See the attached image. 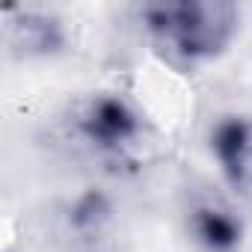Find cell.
<instances>
[{"label":"cell","instance_id":"obj_1","mask_svg":"<svg viewBox=\"0 0 252 252\" xmlns=\"http://www.w3.org/2000/svg\"><path fill=\"white\" fill-rule=\"evenodd\" d=\"M237 18V6L222 0L152 3L143 9L146 33L155 51L178 71H193L196 65L217 60L231 45Z\"/></svg>","mask_w":252,"mask_h":252},{"label":"cell","instance_id":"obj_2","mask_svg":"<svg viewBox=\"0 0 252 252\" xmlns=\"http://www.w3.org/2000/svg\"><path fill=\"white\" fill-rule=\"evenodd\" d=\"M77 134L101 155H122L143 134V116L131 101L113 92H98L86 98L74 116Z\"/></svg>","mask_w":252,"mask_h":252},{"label":"cell","instance_id":"obj_3","mask_svg":"<svg viewBox=\"0 0 252 252\" xmlns=\"http://www.w3.org/2000/svg\"><path fill=\"white\" fill-rule=\"evenodd\" d=\"M6 45L15 57H54L65 48L63 21L39 9H3Z\"/></svg>","mask_w":252,"mask_h":252},{"label":"cell","instance_id":"obj_4","mask_svg":"<svg viewBox=\"0 0 252 252\" xmlns=\"http://www.w3.org/2000/svg\"><path fill=\"white\" fill-rule=\"evenodd\" d=\"M187 234L202 252H237L243 243V222L225 202L196 199L187 211Z\"/></svg>","mask_w":252,"mask_h":252},{"label":"cell","instance_id":"obj_5","mask_svg":"<svg viewBox=\"0 0 252 252\" xmlns=\"http://www.w3.org/2000/svg\"><path fill=\"white\" fill-rule=\"evenodd\" d=\"M211 155L225 181L243 190L252 178V122L243 116H222L211 128Z\"/></svg>","mask_w":252,"mask_h":252}]
</instances>
